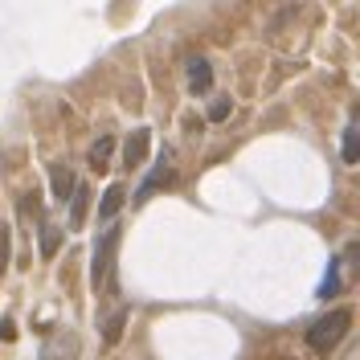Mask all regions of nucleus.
<instances>
[{
    "label": "nucleus",
    "instance_id": "nucleus-16",
    "mask_svg": "<svg viewBox=\"0 0 360 360\" xmlns=\"http://www.w3.org/2000/svg\"><path fill=\"white\" fill-rule=\"evenodd\" d=\"M229 111H233V103H229V98H217V103L209 107V119H213V123H221V119H229Z\"/></svg>",
    "mask_w": 360,
    "mask_h": 360
},
{
    "label": "nucleus",
    "instance_id": "nucleus-1",
    "mask_svg": "<svg viewBox=\"0 0 360 360\" xmlns=\"http://www.w3.org/2000/svg\"><path fill=\"white\" fill-rule=\"evenodd\" d=\"M348 323H352V311H348V307H336V311L319 315L311 328H307V344H311L315 352H332L340 340H344Z\"/></svg>",
    "mask_w": 360,
    "mask_h": 360
},
{
    "label": "nucleus",
    "instance_id": "nucleus-6",
    "mask_svg": "<svg viewBox=\"0 0 360 360\" xmlns=\"http://www.w3.org/2000/svg\"><path fill=\"white\" fill-rule=\"evenodd\" d=\"M184 82H188L193 94H205V90L213 86V70H209V62H205V58H188V62H184Z\"/></svg>",
    "mask_w": 360,
    "mask_h": 360
},
{
    "label": "nucleus",
    "instance_id": "nucleus-13",
    "mask_svg": "<svg viewBox=\"0 0 360 360\" xmlns=\"http://www.w3.org/2000/svg\"><path fill=\"white\" fill-rule=\"evenodd\" d=\"M356 152H360V127L348 123L344 127V164H356Z\"/></svg>",
    "mask_w": 360,
    "mask_h": 360
},
{
    "label": "nucleus",
    "instance_id": "nucleus-3",
    "mask_svg": "<svg viewBox=\"0 0 360 360\" xmlns=\"http://www.w3.org/2000/svg\"><path fill=\"white\" fill-rule=\"evenodd\" d=\"M78 352H82V340H78V332H53V336L45 340L41 348V360H78Z\"/></svg>",
    "mask_w": 360,
    "mask_h": 360
},
{
    "label": "nucleus",
    "instance_id": "nucleus-10",
    "mask_svg": "<svg viewBox=\"0 0 360 360\" xmlns=\"http://www.w3.org/2000/svg\"><path fill=\"white\" fill-rule=\"evenodd\" d=\"M340 287H344V278H340V262H328V274H323V283H319V299H336Z\"/></svg>",
    "mask_w": 360,
    "mask_h": 360
},
{
    "label": "nucleus",
    "instance_id": "nucleus-4",
    "mask_svg": "<svg viewBox=\"0 0 360 360\" xmlns=\"http://www.w3.org/2000/svg\"><path fill=\"white\" fill-rule=\"evenodd\" d=\"M148 148H152V131H148V127H135V131L127 135V143H123V164H127V168H143Z\"/></svg>",
    "mask_w": 360,
    "mask_h": 360
},
{
    "label": "nucleus",
    "instance_id": "nucleus-2",
    "mask_svg": "<svg viewBox=\"0 0 360 360\" xmlns=\"http://www.w3.org/2000/svg\"><path fill=\"white\" fill-rule=\"evenodd\" d=\"M115 246H119V225H107V229L98 233V242H94V254H90V283H94V291H98V287L107 283V274H111Z\"/></svg>",
    "mask_w": 360,
    "mask_h": 360
},
{
    "label": "nucleus",
    "instance_id": "nucleus-12",
    "mask_svg": "<svg viewBox=\"0 0 360 360\" xmlns=\"http://www.w3.org/2000/svg\"><path fill=\"white\" fill-rule=\"evenodd\" d=\"M58 246H62V229L58 225H41V258H53L58 254Z\"/></svg>",
    "mask_w": 360,
    "mask_h": 360
},
{
    "label": "nucleus",
    "instance_id": "nucleus-8",
    "mask_svg": "<svg viewBox=\"0 0 360 360\" xmlns=\"http://www.w3.org/2000/svg\"><path fill=\"white\" fill-rule=\"evenodd\" d=\"M49 184H53V197L66 205L70 193H74V172H70L66 164H49Z\"/></svg>",
    "mask_w": 360,
    "mask_h": 360
},
{
    "label": "nucleus",
    "instance_id": "nucleus-9",
    "mask_svg": "<svg viewBox=\"0 0 360 360\" xmlns=\"http://www.w3.org/2000/svg\"><path fill=\"white\" fill-rule=\"evenodd\" d=\"M86 209H90V193L82 188V184H74V193H70V233H74V229H82Z\"/></svg>",
    "mask_w": 360,
    "mask_h": 360
},
{
    "label": "nucleus",
    "instance_id": "nucleus-5",
    "mask_svg": "<svg viewBox=\"0 0 360 360\" xmlns=\"http://www.w3.org/2000/svg\"><path fill=\"white\" fill-rule=\"evenodd\" d=\"M168 176H172V152H160L156 168H152V176L143 180V184H139V193H135V205L148 201V197H152V193H156V188H160V184H164Z\"/></svg>",
    "mask_w": 360,
    "mask_h": 360
},
{
    "label": "nucleus",
    "instance_id": "nucleus-7",
    "mask_svg": "<svg viewBox=\"0 0 360 360\" xmlns=\"http://www.w3.org/2000/svg\"><path fill=\"white\" fill-rule=\"evenodd\" d=\"M127 205V193H123V184H111L107 193H103V201H98V221L111 225L115 217H119V209Z\"/></svg>",
    "mask_w": 360,
    "mask_h": 360
},
{
    "label": "nucleus",
    "instance_id": "nucleus-17",
    "mask_svg": "<svg viewBox=\"0 0 360 360\" xmlns=\"http://www.w3.org/2000/svg\"><path fill=\"white\" fill-rule=\"evenodd\" d=\"M0 340H17V328H13V319H0Z\"/></svg>",
    "mask_w": 360,
    "mask_h": 360
},
{
    "label": "nucleus",
    "instance_id": "nucleus-11",
    "mask_svg": "<svg viewBox=\"0 0 360 360\" xmlns=\"http://www.w3.org/2000/svg\"><path fill=\"white\" fill-rule=\"evenodd\" d=\"M111 152H115V139L103 135V139L90 148V168H107V164H111Z\"/></svg>",
    "mask_w": 360,
    "mask_h": 360
},
{
    "label": "nucleus",
    "instance_id": "nucleus-15",
    "mask_svg": "<svg viewBox=\"0 0 360 360\" xmlns=\"http://www.w3.org/2000/svg\"><path fill=\"white\" fill-rule=\"evenodd\" d=\"M8 258H13V229L0 221V270H8Z\"/></svg>",
    "mask_w": 360,
    "mask_h": 360
},
{
    "label": "nucleus",
    "instance_id": "nucleus-14",
    "mask_svg": "<svg viewBox=\"0 0 360 360\" xmlns=\"http://www.w3.org/2000/svg\"><path fill=\"white\" fill-rule=\"evenodd\" d=\"M123 323H127V311H115L111 319H107V332H103V340H107V344H119V336H123Z\"/></svg>",
    "mask_w": 360,
    "mask_h": 360
}]
</instances>
